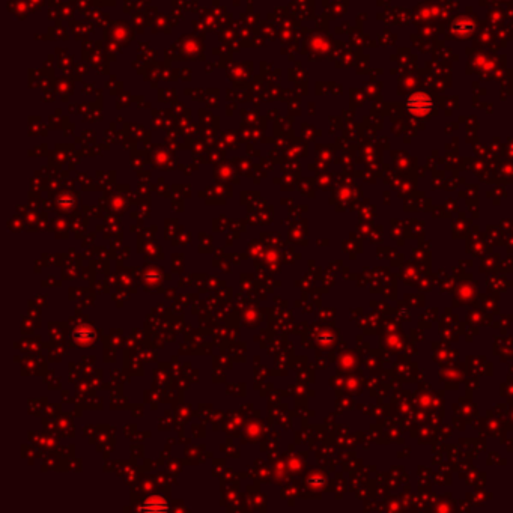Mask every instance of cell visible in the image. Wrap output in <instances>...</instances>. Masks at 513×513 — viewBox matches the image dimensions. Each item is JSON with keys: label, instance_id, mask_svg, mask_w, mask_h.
Listing matches in <instances>:
<instances>
[{"label": "cell", "instance_id": "1", "mask_svg": "<svg viewBox=\"0 0 513 513\" xmlns=\"http://www.w3.org/2000/svg\"><path fill=\"white\" fill-rule=\"evenodd\" d=\"M169 506L164 500H161L160 497H152L149 498L143 503V507L142 510H146V512H164L167 510Z\"/></svg>", "mask_w": 513, "mask_h": 513}]
</instances>
